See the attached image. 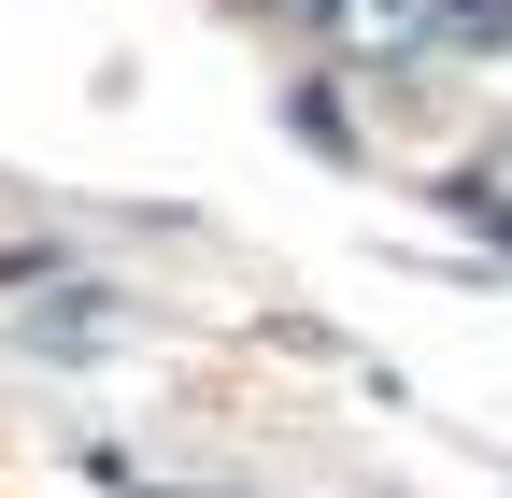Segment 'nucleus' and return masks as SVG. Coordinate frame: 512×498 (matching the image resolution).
<instances>
[{"label": "nucleus", "mask_w": 512, "mask_h": 498, "mask_svg": "<svg viewBox=\"0 0 512 498\" xmlns=\"http://www.w3.org/2000/svg\"><path fill=\"white\" fill-rule=\"evenodd\" d=\"M342 15H356L370 43H413V29H427V0H342Z\"/></svg>", "instance_id": "f257e3e1"}]
</instances>
